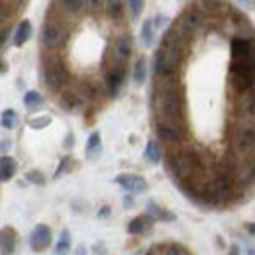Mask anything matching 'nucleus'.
I'll list each match as a JSON object with an SVG mask.
<instances>
[{
	"label": "nucleus",
	"instance_id": "nucleus-11",
	"mask_svg": "<svg viewBox=\"0 0 255 255\" xmlns=\"http://www.w3.org/2000/svg\"><path fill=\"white\" fill-rule=\"evenodd\" d=\"M126 81V67H110L106 73V89L110 96H118Z\"/></svg>",
	"mask_w": 255,
	"mask_h": 255
},
{
	"label": "nucleus",
	"instance_id": "nucleus-7",
	"mask_svg": "<svg viewBox=\"0 0 255 255\" xmlns=\"http://www.w3.org/2000/svg\"><path fill=\"white\" fill-rule=\"evenodd\" d=\"M155 131H157V137H159L161 141H165V143H179L185 137V124L155 120Z\"/></svg>",
	"mask_w": 255,
	"mask_h": 255
},
{
	"label": "nucleus",
	"instance_id": "nucleus-1",
	"mask_svg": "<svg viewBox=\"0 0 255 255\" xmlns=\"http://www.w3.org/2000/svg\"><path fill=\"white\" fill-rule=\"evenodd\" d=\"M151 106H153V112H155L157 120L185 124L187 104H185V93L179 85V75L155 77Z\"/></svg>",
	"mask_w": 255,
	"mask_h": 255
},
{
	"label": "nucleus",
	"instance_id": "nucleus-21",
	"mask_svg": "<svg viewBox=\"0 0 255 255\" xmlns=\"http://www.w3.org/2000/svg\"><path fill=\"white\" fill-rule=\"evenodd\" d=\"M155 32H157L155 22H153V20H145L143 26H141V41H143L145 47H151V45H153V41H155Z\"/></svg>",
	"mask_w": 255,
	"mask_h": 255
},
{
	"label": "nucleus",
	"instance_id": "nucleus-9",
	"mask_svg": "<svg viewBox=\"0 0 255 255\" xmlns=\"http://www.w3.org/2000/svg\"><path fill=\"white\" fill-rule=\"evenodd\" d=\"M116 185H120L124 191H128L129 194H141V192L147 191V181L139 175H133V173H122L114 179Z\"/></svg>",
	"mask_w": 255,
	"mask_h": 255
},
{
	"label": "nucleus",
	"instance_id": "nucleus-4",
	"mask_svg": "<svg viewBox=\"0 0 255 255\" xmlns=\"http://www.w3.org/2000/svg\"><path fill=\"white\" fill-rule=\"evenodd\" d=\"M232 145L238 153L250 155L255 151V124L242 120L232 129Z\"/></svg>",
	"mask_w": 255,
	"mask_h": 255
},
{
	"label": "nucleus",
	"instance_id": "nucleus-47",
	"mask_svg": "<svg viewBox=\"0 0 255 255\" xmlns=\"http://www.w3.org/2000/svg\"><path fill=\"white\" fill-rule=\"evenodd\" d=\"M145 255H153V254H151V252H149V254H145Z\"/></svg>",
	"mask_w": 255,
	"mask_h": 255
},
{
	"label": "nucleus",
	"instance_id": "nucleus-41",
	"mask_svg": "<svg viewBox=\"0 0 255 255\" xmlns=\"http://www.w3.org/2000/svg\"><path fill=\"white\" fill-rule=\"evenodd\" d=\"M228 254H230V255H242V252H240V248H238L236 244H232V246H230V252H228Z\"/></svg>",
	"mask_w": 255,
	"mask_h": 255
},
{
	"label": "nucleus",
	"instance_id": "nucleus-23",
	"mask_svg": "<svg viewBox=\"0 0 255 255\" xmlns=\"http://www.w3.org/2000/svg\"><path fill=\"white\" fill-rule=\"evenodd\" d=\"M147 79V61L143 57H139L133 65V83L135 85H143Z\"/></svg>",
	"mask_w": 255,
	"mask_h": 255
},
{
	"label": "nucleus",
	"instance_id": "nucleus-18",
	"mask_svg": "<svg viewBox=\"0 0 255 255\" xmlns=\"http://www.w3.org/2000/svg\"><path fill=\"white\" fill-rule=\"evenodd\" d=\"M16 171H18V163H16L14 157H10V155H2L0 157V183L10 181L16 175Z\"/></svg>",
	"mask_w": 255,
	"mask_h": 255
},
{
	"label": "nucleus",
	"instance_id": "nucleus-8",
	"mask_svg": "<svg viewBox=\"0 0 255 255\" xmlns=\"http://www.w3.org/2000/svg\"><path fill=\"white\" fill-rule=\"evenodd\" d=\"M133 51V39L131 35H120L114 43V53H112V67H126L128 59Z\"/></svg>",
	"mask_w": 255,
	"mask_h": 255
},
{
	"label": "nucleus",
	"instance_id": "nucleus-25",
	"mask_svg": "<svg viewBox=\"0 0 255 255\" xmlns=\"http://www.w3.org/2000/svg\"><path fill=\"white\" fill-rule=\"evenodd\" d=\"M24 104L28 110H37L43 106V96L39 95L37 91H28L26 96H24Z\"/></svg>",
	"mask_w": 255,
	"mask_h": 255
},
{
	"label": "nucleus",
	"instance_id": "nucleus-36",
	"mask_svg": "<svg viewBox=\"0 0 255 255\" xmlns=\"http://www.w3.org/2000/svg\"><path fill=\"white\" fill-rule=\"evenodd\" d=\"M153 22H155V28H157V30H161V28H163V26L169 22V18H167V16H157Z\"/></svg>",
	"mask_w": 255,
	"mask_h": 255
},
{
	"label": "nucleus",
	"instance_id": "nucleus-12",
	"mask_svg": "<svg viewBox=\"0 0 255 255\" xmlns=\"http://www.w3.org/2000/svg\"><path fill=\"white\" fill-rule=\"evenodd\" d=\"M18 246V234L12 226H4L0 230V254L2 255H14Z\"/></svg>",
	"mask_w": 255,
	"mask_h": 255
},
{
	"label": "nucleus",
	"instance_id": "nucleus-14",
	"mask_svg": "<svg viewBox=\"0 0 255 255\" xmlns=\"http://www.w3.org/2000/svg\"><path fill=\"white\" fill-rule=\"evenodd\" d=\"M98 2L104 4V0H57L59 8L63 10L65 14H69V16H77V14L83 12L85 6H96Z\"/></svg>",
	"mask_w": 255,
	"mask_h": 255
},
{
	"label": "nucleus",
	"instance_id": "nucleus-32",
	"mask_svg": "<svg viewBox=\"0 0 255 255\" xmlns=\"http://www.w3.org/2000/svg\"><path fill=\"white\" fill-rule=\"evenodd\" d=\"M165 255H191V252H189L185 246H179V244H171V246L165 250Z\"/></svg>",
	"mask_w": 255,
	"mask_h": 255
},
{
	"label": "nucleus",
	"instance_id": "nucleus-27",
	"mask_svg": "<svg viewBox=\"0 0 255 255\" xmlns=\"http://www.w3.org/2000/svg\"><path fill=\"white\" fill-rule=\"evenodd\" d=\"M81 102H83V98L77 95V93H73V91H69V93H65L61 96V106H63L65 110H75Z\"/></svg>",
	"mask_w": 255,
	"mask_h": 255
},
{
	"label": "nucleus",
	"instance_id": "nucleus-6",
	"mask_svg": "<svg viewBox=\"0 0 255 255\" xmlns=\"http://www.w3.org/2000/svg\"><path fill=\"white\" fill-rule=\"evenodd\" d=\"M202 22H204V12H200V10L194 6V8H189V10L179 18V22L175 24V30L181 33L187 41H191L192 37H194V33L198 32V28L202 26Z\"/></svg>",
	"mask_w": 255,
	"mask_h": 255
},
{
	"label": "nucleus",
	"instance_id": "nucleus-42",
	"mask_svg": "<svg viewBox=\"0 0 255 255\" xmlns=\"http://www.w3.org/2000/svg\"><path fill=\"white\" fill-rule=\"evenodd\" d=\"M242 6H248V8H254L255 6V0H238Z\"/></svg>",
	"mask_w": 255,
	"mask_h": 255
},
{
	"label": "nucleus",
	"instance_id": "nucleus-26",
	"mask_svg": "<svg viewBox=\"0 0 255 255\" xmlns=\"http://www.w3.org/2000/svg\"><path fill=\"white\" fill-rule=\"evenodd\" d=\"M0 124H2L4 129H12V128H16V124H18V112L12 110V108L4 110L2 116H0Z\"/></svg>",
	"mask_w": 255,
	"mask_h": 255
},
{
	"label": "nucleus",
	"instance_id": "nucleus-13",
	"mask_svg": "<svg viewBox=\"0 0 255 255\" xmlns=\"http://www.w3.org/2000/svg\"><path fill=\"white\" fill-rule=\"evenodd\" d=\"M254 49H255V43L250 37H242L240 35V37H234L232 39V57H234V61L250 57L254 53Z\"/></svg>",
	"mask_w": 255,
	"mask_h": 255
},
{
	"label": "nucleus",
	"instance_id": "nucleus-24",
	"mask_svg": "<svg viewBox=\"0 0 255 255\" xmlns=\"http://www.w3.org/2000/svg\"><path fill=\"white\" fill-rule=\"evenodd\" d=\"M143 155H145V159L149 161V163H153V165L159 163L161 157H163V151H161L159 143L153 141V139L147 141V145H145V153H143Z\"/></svg>",
	"mask_w": 255,
	"mask_h": 255
},
{
	"label": "nucleus",
	"instance_id": "nucleus-29",
	"mask_svg": "<svg viewBox=\"0 0 255 255\" xmlns=\"http://www.w3.org/2000/svg\"><path fill=\"white\" fill-rule=\"evenodd\" d=\"M222 6V0H196V8L200 12H216Z\"/></svg>",
	"mask_w": 255,
	"mask_h": 255
},
{
	"label": "nucleus",
	"instance_id": "nucleus-10",
	"mask_svg": "<svg viewBox=\"0 0 255 255\" xmlns=\"http://www.w3.org/2000/svg\"><path fill=\"white\" fill-rule=\"evenodd\" d=\"M30 246H32V250L35 254L45 252V250L51 246V230H49V226L37 224V226L33 228L32 234H30Z\"/></svg>",
	"mask_w": 255,
	"mask_h": 255
},
{
	"label": "nucleus",
	"instance_id": "nucleus-34",
	"mask_svg": "<svg viewBox=\"0 0 255 255\" xmlns=\"http://www.w3.org/2000/svg\"><path fill=\"white\" fill-rule=\"evenodd\" d=\"M67 165H71V159H69V157H65V159L61 161V167L57 169V173H55V179H57V177H61L65 171H69V167H67Z\"/></svg>",
	"mask_w": 255,
	"mask_h": 255
},
{
	"label": "nucleus",
	"instance_id": "nucleus-17",
	"mask_svg": "<svg viewBox=\"0 0 255 255\" xmlns=\"http://www.w3.org/2000/svg\"><path fill=\"white\" fill-rule=\"evenodd\" d=\"M238 110L244 118H255V87L250 93L242 95L240 102H238Z\"/></svg>",
	"mask_w": 255,
	"mask_h": 255
},
{
	"label": "nucleus",
	"instance_id": "nucleus-3",
	"mask_svg": "<svg viewBox=\"0 0 255 255\" xmlns=\"http://www.w3.org/2000/svg\"><path fill=\"white\" fill-rule=\"evenodd\" d=\"M69 69L65 67V63L59 57H47L43 61V81L51 91H61L69 85Z\"/></svg>",
	"mask_w": 255,
	"mask_h": 255
},
{
	"label": "nucleus",
	"instance_id": "nucleus-22",
	"mask_svg": "<svg viewBox=\"0 0 255 255\" xmlns=\"http://www.w3.org/2000/svg\"><path fill=\"white\" fill-rule=\"evenodd\" d=\"M100 151H102L100 133L95 131V133H91V137H89V141H87V157H89V159H96V157L100 155Z\"/></svg>",
	"mask_w": 255,
	"mask_h": 255
},
{
	"label": "nucleus",
	"instance_id": "nucleus-30",
	"mask_svg": "<svg viewBox=\"0 0 255 255\" xmlns=\"http://www.w3.org/2000/svg\"><path fill=\"white\" fill-rule=\"evenodd\" d=\"M143 2H145V0H128L131 18H139V14H141V10H143Z\"/></svg>",
	"mask_w": 255,
	"mask_h": 255
},
{
	"label": "nucleus",
	"instance_id": "nucleus-15",
	"mask_svg": "<svg viewBox=\"0 0 255 255\" xmlns=\"http://www.w3.org/2000/svg\"><path fill=\"white\" fill-rule=\"evenodd\" d=\"M145 214H147L153 222H173V220H175V214H173V212L161 208L159 204L153 202V200H149V202L145 204Z\"/></svg>",
	"mask_w": 255,
	"mask_h": 255
},
{
	"label": "nucleus",
	"instance_id": "nucleus-43",
	"mask_svg": "<svg viewBox=\"0 0 255 255\" xmlns=\"http://www.w3.org/2000/svg\"><path fill=\"white\" fill-rule=\"evenodd\" d=\"M10 145H12V143H10V139H6V141H0V151H6Z\"/></svg>",
	"mask_w": 255,
	"mask_h": 255
},
{
	"label": "nucleus",
	"instance_id": "nucleus-44",
	"mask_svg": "<svg viewBox=\"0 0 255 255\" xmlns=\"http://www.w3.org/2000/svg\"><path fill=\"white\" fill-rule=\"evenodd\" d=\"M71 143H73V135H69V137H67V139H65V147H69V145H71Z\"/></svg>",
	"mask_w": 255,
	"mask_h": 255
},
{
	"label": "nucleus",
	"instance_id": "nucleus-33",
	"mask_svg": "<svg viewBox=\"0 0 255 255\" xmlns=\"http://www.w3.org/2000/svg\"><path fill=\"white\" fill-rule=\"evenodd\" d=\"M26 179L33 183V185H43L45 183V177L39 173V171H30V173H26Z\"/></svg>",
	"mask_w": 255,
	"mask_h": 255
},
{
	"label": "nucleus",
	"instance_id": "nucleus-35",
	"mask_svg": "<svg viewBox=\"0 0 255 255\" xmlns=\"http://www.w3.org/2000/svg\"><path fill=\"white\" fill-rule=\"evenodd\" d=\"M8 35H10V28H8V26H4V28H0V47L4 45V41L8 39Z\"/></svg>",
	"mask_w": 255,
	"mask_h": 255
},
{
	"label": "nucleus",
	"instance_id": "nucleus-19",
	"mask_svg": "<svg viewBox=\"0 0 255 255\" xmlns=\"http://www.w3.org/2000/svg\"><path fill=\"white\" fill-rule=\"evenodd\" d=\"M104 12L112 22H120L124 18V4L122 0H104Z\"/></svg>",
	"mask_w": 255,
	"mask_h": 255
},
{
	"label": "nucleus",
	"instance_id": "nucleus-28",
	"mask_svg": "<svg viewBox=\"0 0 255 255\" xmlns=\"http://www.w3.org/2000/svg\"><path fill=\"white\" fill-rule=\"evenodd\" d=\"M69 246H71V236H69L67 230H63L61 236H59V242L55 246V255H65L69 252Z\"/></svg>",
	"mask_w": 255,
	"mask_h": 255
},
{
	"label": "nucleus",
	"instance_id": "nucleus-5",
	"mask_svg": "<svg viewBox=\"0 0 255 255\" xmlns=\"http://www.w3.org/2000/svg\"><path fill=\"white\" fill-rule=\"evenodd\" d=\"M69 30L57 20H47L41 28V43L45 49H59L67 43Z\"/></svg>",
	"mask_w": 255,
	"mask_h": 255
},
{
	"label": "nucleus",
	"instance_id": "nucleus-20",
	"mask_svg": "<svg viewBox=\"0 0 255 255\" xmlns=\"http://www.w3.org/2000/svg\"><path fill=\"white\" fill-rule=\"evenodd\" d=\"M30 37H32V24H30V20H22L16 33H14V45L22 47Z\"/></svg>",
	"mask_w": 255,
	"mask_h": 255
},
{
	"label": "nucleus",
	"instance_id": "nucleus-37",
	"mask_svg": "<svg viewBox=\"0 0 255 255\" xmlns=\"http://www.w3.org/2000/svg\"><path fill=\"white\" fill-rule=\"evenodd\" d=\"M135 204V200H133V194H128L124 196V208H131Z\"/></svg>",
	"mask_w": 255,
	"mask_h": 255
},
{
	"label": "nucleus",
	"instance_id": "nucleus-40",
	"mask_svg": "<svg viewBox=\"0 0 255 255\" xmlns=\"http://www.w3.org/2000/svg\"><path fill=\"white\" fill-rule=\"evenodd\" d=\"M246 232H248L250 236H255V222L246 224Z\"/></svg>",
	"mask_w": 255,
	"mask_h": 255
},
{
	"label": "nucleus",
	"instance_id": "nucleus-31",
	"mask_svg": "<svg viewBox=\"0 0 255 255\" xmlns=\"http://www.w3.org/2000/svg\"><path fill=\"white\" fill-rule=\"evenodd\" d=\"M28 124H30V128H33V129H41V128L51 124V118H49V116H37V118H32Z\"/></svg>",
	"mask_w": 255,
	"mask_h": 255
},
{
	"label": "nucleus",
	"instance_id": "nucleus-38",
	"mask_svg": "<svg viewBox=\"0 0 255 255\" xmlns=\"http://www.w3.org/2000/svg\"><path fill=\"white\" fill-rule=\"evenodd\" d=\"M110 216V206H102L98 210V218H108Z\"/></svg>",
	"mask_w": 255,
	"mask_h": 255
},
{
	"label": "nucleus",
	"instance_id": "nucleus-46",
	"mask_svg": "<svg viewBox=\"0 0 255 255\" xmlns=\"http://www.w3.org/2000/svg\"><path fill=\"white\" fill-rule=\"evenodd\" d=\"M4 71H6V65H4V61L0 59V73H4Z\"/></svg>",
	"mask_w": 255,
	"mask_h": 255
},
{
	"label": "nucleus",
	"instance_id": "nucleus-45",
	"mask_svg": "<svg viewBox=\"0 0 255 255\" xmlns=\"http://www.w3.org/2000/svg\"><path fill=\"white\" fill-rule=\"evenodd\" d=\"M77 255H87V252H85V248H79V250H77Z\"/></svg>",
	"mask_w": 255,
	"mask_h": 255
},
{
	"label": "nucleus",
	"instance_id": "nucleus-39",
	"mask_svg": "<svg viewBox=\"0 0 255 255\" xmlns=\"http://www.w3.org/2000/svg\"><path fill=\"white\" fill-rule=\"evenodd\" d=\"M93 252H95V255H106V248H102V244H96Z\"/></svg>",
	"mask_w": 255,
	"mask_h": 255
},
{
	"label": "nucleus",
	"instance_id": "nucleus-16",
	"mask_svg": "<svg viewBox=\"0 0 255 255\" xmlns=\"http://www.w3.org/2000/svg\"><path fill=\"white\" fill-rule=\"evenodd\" d=\"M151 226H153V220L147 214H143V216H135L133 220H129L128 232L133 234V236H143V234H147L151 230Z\"/></svg>",
	"mask_w": 255,
	"mask_h": 255
},
{
	"label": "nucleus",
	"instance_id": "nucleus-2",
	"mask_svg": "<svg viewBox=\"0 0 255 255\" xmlns=\"http://www.w3.org/2000/svg\"><path fill=\"white\" fill-rule=\"evenodd\" d=\"M167 169L173 175V179L181 185V183H194V177L202 171V165L200 157L194 151L179 149L167 157Z\"/></svg>",
	"mask_w": 255,
	"mask_h": 255
}]
</instances>
